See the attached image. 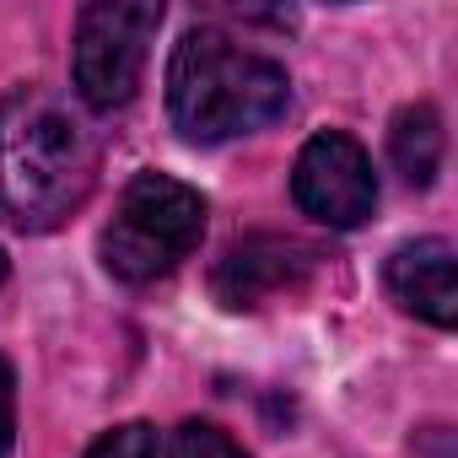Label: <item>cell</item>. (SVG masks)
I'll return each instance as SVG.
<instances>
[{"label":"cell","instance_id":"2","mask_svg":"<svg viewBox=\"0 0 458 458\" xmlns=\"http://www.w3.org/2000/svg\"><path fill=\"white\" fill-rule=\"evenodd\" d=\"M292 81L276 60L238 49L216 28H189L167 65V114L183 140L216 146L265 130L286 114Z\"/></svg>","mask_w":458,"mask_h":458},{"label":"cell","instance_id":"1","mask_svg":"<svg viewBox=\"0 0 458 458\" xmlns=\"http://www.w3.org/2000/svg\"><path fill=\"white\" fill-rule=\"evenodd\" d=\"M98 183L92 130L44 87H17L0 103V194L6 210L44 233L87 205Z\"/></svg>","mask_w":458,"mask_h":458},{"label":"cell","instance_id":"4","mask_svg":"<svg viewBox=\"0 0 458 458\" xmlns=\"http://www.w3.org/2000/svg\"><path fill=\"white\" fill-rule=\"evenodd\" d=\"M157 28H162L157 0H98V6H87L76 17V44H71V76L81 103L124 108L146 76Z\"/></svg>","mask_w":458,"mask_h":458},{"label":"cell","instance_id":"8","mask_svg":"<svg viewBox=\"0 0 458 458\" xmlns=\"http://www.w3.org/2000/svg\"><path fill=\"white\" fill-rule=\"evenodd\" d=\"M442 151H447V135H442V114L431 103H404L388 124V157L399 167L404 183L426 189L442 167Z\"/></svg>","mask_w":458,"mask_h":458},{"label":"cell","instance_id":"11","mask_svg":"<svg viewBox=\"0 0 458 458\" xmlns=\"http://www.w3.org/2000/svg\"><path fill=\"white\" fill-rule=\"evenodd\" d=\"M12 431H17V377H12L6 356H0V458L12 447Z\"/></svg>","mask_w":458,"mask_h":458},{"label":"cell","instance_id":"3","mask_svg":"<svg viewBox=\"0 0 458 458\" xmlns=\"http://www.w3.org/2000/svg\"><path fill=\"white\" fill-rule=\"evenodd\" d=\"M199 238H205V194L167 173H140L119 194V210L103 233V265L119 281L140 286L189 259Z\"/></svg>","mask_w":458,"mask_h":458},{"label":"cell","instance_id":"7","mask_svg":"<svg viewBox=\"0 0 458 458\" xmlns=\"http://www.w3.org/2000/svg\"><path fill=\"white\" fill-rule=\"evenodd\" d=\"M388 292L410 313H420L426 324L453 329V318H458V265H453V243L447 238H420V243L394 249V259H388Z\"/></svg>","mask_w":458,"mask_h":458},{"label":"cell","instance_id":"6","mask_svg":"<svg viewBox=\"0 0 458 458\" xmlns=\"http://www.w3.org/2000/svg\"><path fill=\"white\" fill-rule=\"evenodd\" d=\"M313 254L297 243V238H281V233H254L243 243L226 249V259L216 265V297L226 308H259L292 286H302Z\"/></svg>","mask_w":458,"mask_h":458},{"label":"cell","instance_id":"10","mask_svg":"<svg viewBox=\"0 0 458 458\" xmlns=\"http://www.w3.org/2000/svg\"><path fill=\"white\" fill-rule=\"evenodd\" d=\"M87 458H157V431H151L146 420L114 426V431H103V437L87 447Z\"/></svg>","mask_w":458,"mask_h":458},{"label":"cell","instance_id":"9","mask_svg":"<svg viewBox=\"0 0 458 458\" xmlns=\"http://www.w3.org/2000/svg\"><path fill=\"white\" fill-rule=\"evenodd\" d=\"M167 458H243V447L210 420H183L167 442Z\"/></svg>","mask_w":458,"mask_h":458},{"label":"cell","instance_id":"12","mask_svg":"<svg viewBox=\"0 0 458 458\" xmlns=\"http://www.w3.org/2000/svg\"><path fill=\"white\" fill-rule=\"evenodd\" d=\"M0 276H6V254H0Z\"/></svg>","mask_w":458,"mask_h":458},{"label":"cell","instance_id":"5","mask_svg":"<svg viewBox=\"0 0 458 458\" xmlns=\"http://www.w3.org/2000/svg\"><path fill=\"white\" fill-rule=\"evenodd\" d=\"M292 194L324 226H361L372 216V205H377L372 157L351 135L324 130V135H313L302 146V157L292 167Z\"/></svg>","mask_w":458,"mask_h":458}]
</instances>
